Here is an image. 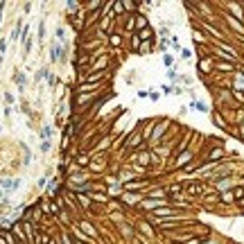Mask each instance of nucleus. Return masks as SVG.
<instances>
[{
	"instance_id": "nucleus-1",
	"label": "nucleus",
	"mask_w": 244,
	"mask_h": 244,
	"mask_svg": "<svg viewBox=\"0 0 244 244\" xmlns=\"http://www.w3.org/2000/svg\"><path fill=\"white\" fill-rule=\"evenodd\" d=\"M2 188H7V190H16V188H18V181H2Z\"/></svg>"
},
{
	"instance_id": "nucleus-2",
	"label": "nucleus",
	"mask_w": 244,
	"mask_h": 244,
	"mask_svg": "<svg viewBox=\"0 0 244 244\" xmlns=\"http://www.w3.org/2000/svg\"><path fill=\"white\" fill-rule=\"evenodd\" d=\"M14 79H16V84H18V86H23V84H25V77H23L20 72H16V77H14Z\"/></svg>"
},
{
	"instance_id": "nucleus-3",
	"label": "nucleus",
	"mask_w": 244,
	"mask_h": 244,
	"mask_svg": "<svg viewBox=\"0 0 244 244\" xmlns=\"http://www.w3.org/2000/svg\"><path fill=\"white\" fill-rule=\"evenodd\" d=\"M50 133H52V129H50V127H45V129L41 131V136H43V138H50Z\"/></svg>"
},
{
	"instance_id": "nucleus-4",
	"label": "nucleus",
	"mask_w": 244,
	"mask_h": 244,
	"mask_svg": "<svg viewBox=\"0 0 244 244\" xmlns=\"http://www.w3.org/2000/svg\"><path fill=\"white\" fill-rule=\"evenodd\" d=\"M2 7H5V5H0V18H2Z\"/></svg>"
}]
</instances>
